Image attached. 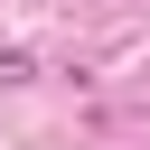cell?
<instances>
[{
  "label": "cell",
  "instance_id": "cell-1",
  "mask_svg": "<svg viewBox=\"0 0 150 150\" xmlns=\"http://www.w3.org/2000/svg\"><path fill=\"white\" fill-rule=\"evenodd\" d=\"M28 75H38V56L28 47H0V84H28Z\"/></svg>",
  "mask_w": 150,
  "mask_h": 150
}]
</instances>
